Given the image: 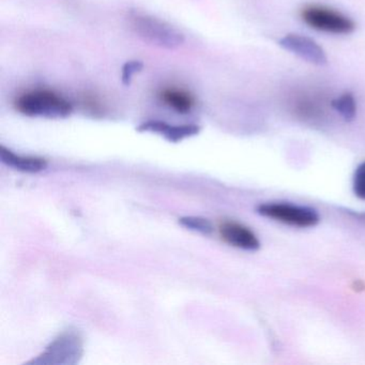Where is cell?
<instances>
[{
	"label": "cell",
	"instance_id": "9",
	"mask_svg": "<svg viewBox=\"0 0 365 365\" xmlns=\"http://www.w3.org/2000/svg\"><path fill=\"white\" fill-rule=\"evenodd\" d=\"M0 160L4 164L14 170L31 174L42 172L48 168V162L42 158L16 155L5 146L0 147Z\"/></svg>",
	"mask_w": 365,
	"mask_h": 365
},
{
	"label": "cell",
	"instance_id": "13",
	"mask_svg": "<svg viewBox=\"0 0 365 365\" xmlns=\"http://www.w3.org/2000/svg\"><path fill=\"white\" fill-rule=\"evenodd\" d=\"M352 190L356 197L365 200V162L361 163L354 170Z\"/></svg>",
	"mask_w": 365,
	"mask_h": 365
},
{
	"label": "cell",
	"instance_id": "6",
	"mask_svg": "<svg viewBox=\"0 0 365 365\" xmlns=\"http://www.w3.org/2000/svg\"><path fill=\"white\" fill-rule=\"evenodd\" d=\"M279 44L284 50L300 57L312 65L324 66L328 61L324 48L315 40L307 36L289 34L279 39Z\"/></svg>",
	"mask_w": 365,
	"mask_h": 365
},
{
	"label": "cell",
	"instance_id": "12",
	"mask_svg": "<svg viewBox=\"0 0 365 365\" xmlns=\"http://www.w3.org/2000/svg\"><path fill=\"white\" fill-rule=\"evenodd\" d=\"M179 223L183 227L202 235H210L213 232V225L208 219L202 217H183L179 219Z\"/></svg>",
	"mask_w": 365,
	"mask_h": 365
},
{
	"label": "cell",
	"instance_id": "3",
	"mask_svg": "<svg viewBox=\"0 0 365 365\" xmlns=\"http://www.w3.org/2000/svg\"><path fill=\"white\" fill-rule=\"evenodd\" d=\"M84 354V343L80 334L66 331L57 336L38 358L29 364L35 365H76Z\"/></svg>",
	"mask_w": 365,
	"mask_h": 365
},
{
	"label": "cell",
	"instance_id": "7",
	"mask_svg": "<svg viewBox=\"0 0 365 365\" xmlns=\"http://www.w3.org/2000/svg\"><path fill=\"white\" fill-rule=\"evenodd\" d=\"M138 131L160 134L168 142L178 143L197 135L200 128L197 125H172L161 120H149L138 125Z\"/></svg>",
	"mask_w": 365,
	"mask_h": 365
},
{
	"label": "cell",
	"instance_id": "11",
	"mask_svg": "<svg viewBox=\"0 0 365 365\" xmlns=\"http://www.w3.org/2000/svg\"><path fill=\"white\" fill-rule=\"evenodd\" d=\"M331 106H332L333 110L339 114V116L345 121H352L356 117V101L351 93H343L336 99L333 100Z\"/></svg>",
	"mask_w": 365,
	"mask_h": 365
},
{
	"label": "cell",
	"instance_id": "8",
	"mask_svg": "<svg viewBox=\"0 0 365 365\" xmlns=\"http://www.w3.org/2000/svg\"><path fill=\"white\" fill-rule=\"evenodd\" d=\"M222 238L232 247L245 251H256L259 249V239L250 228L237 222H225L220 227Z\"/></svg>",
	"mask_w": 365,
	"mask_h": 365
},
{
	"label": "cell",
	"instance_id": "14",
	"mask_svg": "<svg viewBox=\"0 0 365 365\" xmlns=\"http://www.w3.org/2000/svg\"><path fill=\"white\" fill-rule=\"evenodd\" d=\"M144 65L140 61H128L123 68V73H121V80L125 85L131 84L134 76L138 72L142 71Z\"/></svg>",
	"mask_w": 365,
	"mask_h": 365
},
{
	"label": "cell",
	"instance_id": "2",
	"mask_svg": "<svg viewBox=\"0 0 365 365\" xmlns=\"http://www.w3.org/2000/svg\"><path fill=\"white\" fill-rule=\"evenodd\" d=\"M16 108L25 116L42 117L48 119L67 118L73 108L61 96L48 91H35L21 96Z\"/></svg>",
	"mask_w": 365,
	"mask_h": 365
},
{
	"label": "cell",
	"instance_id": "10",
	"mask_svg": "<svg viewBox=\"0 0 365 365\" xmlns=\"http://www.w3.org/2000/svg\"><path fill=\"white\" fill-rule=\"evenodd\" d=\"M160 97L166 106H170L179 114H187L194 106L192 96L178 89H165Z\"/></svg>",
	"mask_w": 365,
	"mask_h": 365
},
{
	"label": "cell",
	"instance_id": "4",
	"mask_svg": "<svg viewBox=\"0 0 365 365\" xmlns=\"http://www.w3.org/2000/svg\"><path fill=\"white\" fill-rule=\"evenodd\" d=\"M301 19L311 29L332 35H349L356 29L349 16L326 6H307L301 10Z\"/></svg>",
	"mask_w": 365,
	"mask_h": 365
},
{
	"label": "cell",
	"instance_id": "15",
	"mask_svg": "<svg viewBox=\"0 0 365 365\" xmlns=\"http://www.w3.org/2000/svg\"><path fill=\"white\" fill-rule=\"evenodd\" d=\"M351 217H356L359 221L364 222L365 223V212H354V211H348Z\"/></svg>",
	"mask_w": 365,
	"mask_h": 365
},
{
	"label": "cell",
	"instance_id": "5",
	"mask_svg": "<svg viewBox=\"0 0 365 365\" xmlns=\"http://www.w3.org/2000/svg\"><path fill=\"white\" fill-rule=\"evenodd\" d=\"M257 212L262 217L294 227H314L319 223L320 220L315 209L289 202L262 204L257 207Z\"/></svg>",
	"mask_w": 365,
	"mask_h": 365
},
{
	"label": "cell",
	"instance_id": "1",
	"mask_svg": "<svg viewBox=\"0 0 365 365\" xmlns=\"http://www.w3.org/2000/svg\"><path fill=\"white\" fill-rule=\"evenodd\" d=\"M132 29L144 41L165 50H175L185 43V35L165 21L148 14H132Z\"/></svg>",
	"mask_w": 365,
	"mask_h": 365
}]
</instances>
